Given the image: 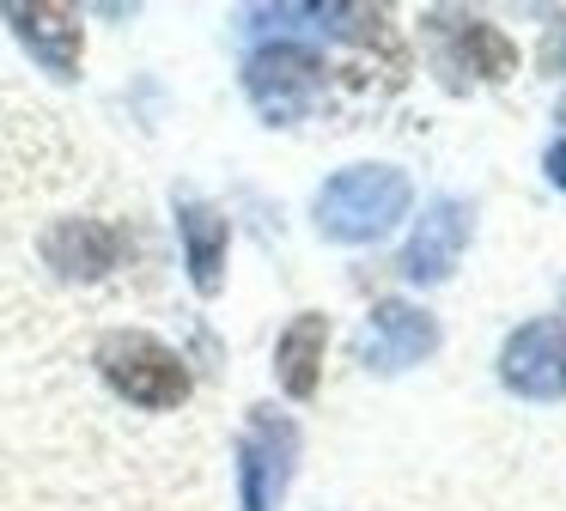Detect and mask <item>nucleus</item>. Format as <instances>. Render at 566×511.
I'll list each match as a JSON object with an SVG mask.
<instances>
[{
	"instance_id": "f257e3e1",
	"label": "nucleus",
	"mask_w": 566,
	"mask_h": 511,
	"mask_svg": "<svg viewBox=\"0 0 566 511\" xmlns=\"http://www.w3.org/2000/svg\"><path fill=\"white\" fill-rule=\"evenodd\" d=\"M408 201V177L396 165H347L317 189V231L329 243H378L402 226Z\"/></svg>"
},
{
	"instance_id": "f03ea898",
	"label": "nucleus",
	"mask_w": 566,
	"mask_h": 511,
	"mask_svg": "<svg viewBox=\"0 0 566 511\" xmlns=\"http://www.w3.org/2000/svg\"><path fill=\"white\" fill-rule=\"evenodd\" d=\"M98 372L111 377L116 396L140 401V408H177L189 396V372L165 341L140 335V328H123V335L98 341Z\"/></svg>"
},
{
	"instance_id": "7ed1b4c3",
	"label": "nucleus",
	"mask_w": 566,
	"mask_h": 511,
	"mask_svg": "<svg viewBox=\"0 0 566 511\" xmlns=\"http://www.w3.org/2000/svg\"><path fill=\"white\" fill-rule=\"evenodd\" d=\"M244 92L256 97L262 122H298L323 97V55L305 43H269L244 61Z\"/></svg>"
},
{
	"instance_id": "20e7f679",
	"label": "nucleus",
	"mask_w": 566,
	"mask_h": 511,
	"mask_svg": "<svg viewBox=\"0 0 566 511\" xmlns=\"http://www.w3.org/2000/svg\"><path fill=\"white\" fill-rule=\"evenodd\" d=\"M500 384L524 401H560L566 396V323L560 316H536V323L505 335Z\"/></svg>"
},
{
	"instance_id": "39448f33",
	"label": "nucleus",
	"mask_w": 566,
	"mask_h": 511,
	"mask_svg": "<svg viewBox=\"0 0 566 511\" xmlns=\"http://www.w3.org/2000/svg\"><path fill=\"white\" fill-rule=\"evenodd\" d=\"M439 353V323H432V311H415V304L402 299H384L366 311V328H359V365L378 377H396L408 372V365L432 359Z\"/></svg>"
},
{
	"instance_id": "423d86ee",
	"label": "nucleus",
	"mask_w": 566,
	"mask_h": 511,
	"mask_svg": "<svg viewBox=\"0 0 566 511\" xmlns=\"http://www.w3.org/2000/svg\"><path fill=\"white\" fill-rule=\"evenodd\" d=\"M293 450L298 432L286 414L256 408L250 420V438L238 450V493H244V511H274V499L286 493V474H293Z\"/></svg>"
},
{
	"instance_id": "0eeeda50",
	"label": "nucleus",
	"mask_w": 566,
	"mask_h": 511,
	"mask_svg": "<svg viewBox=\"0 0 566 511\" xmlns=\"http://www.w3.org/2000/svg\"><path fill=\"white\" fill-rule=\"evenodd\" d=\"M469 231H475V207H463L457 195H439V201L420 213L415 238H408L402 274L415 280V286H439V280H451L457 262H463Z\"/></svg>"
},
{
	"instance_id": "6e6552de",
	"label": "nucleus",
	"mask_w": 566,
	"mask_h": 511,
	"mask_svg": "<svg viewBox=\"0 0 566 511\" xmlns=\"http://www.w3.org/2000/svg\"><path fill=\"white\" fill-rule=\"evenodd\" d=\"M432 36H439V61L444 67H463L469 61V80H505L517 67V49L493 31L488 19H463V12H432Z\"/></svg>"
},
{
	"instance_id": "1a4fd4ad",
	"label": "nucleus",
	"mask_w": 566,
	"mask_h": 511,
	"mask_svg": "<svg viewBox=\"0 0 566 511\" xmlns=\"http://www.w3.org/2000/svg\"><path fill=\"white\" fill-rule=\"evenodd\" d=\"M0 19L13 24V36L55 73V80H74L80 73V12L74 7H0Z\"/></svg>"
},
{
	"instance_id": "9d476101",
	"label": "nucleus",
	"mask_w": 566,
	"mask_h": 511,
	"mask_svg": "<svg viewBox=\"0 0 566 511\" xmlns=\"http://www.w3.org/2000/svg\"><path fill=\"white\" fill-rule=\"evenodd\" d=\"M116 231L98 226V219H62V226L43 231V262L62 280H98L116 268Z\"/></svg>"
},
{
	"instance_id": "9b49d317",
	"label": "nucleus",
	"mask_w": 566,
	"mask_h": 511,
	"mask_svg": "<svg viewBox=\"0 0 566 511\" xmlns=\"http://www.w3.org/2000/svg\"><path fill=\"white\" fill-rule=\"evenodd\" d=\"M323 347H329V316H317V311L293 316V323L281 328V341H274V377H281L286 396L305 401L311 389H317V377H323Z\"/></svg>"
},
{
	"instance_id": "f8f14e48",
	"label": "nucleus",
	"mask_w": 566,
	"mask_h": 511,
	"mask_svg": "<svg viewBox=\"0 0 566 511\" xmlns=\"http://www.w3.org/2000/svg\"><path fill=\"white\" fill-rule=\"evenodd\" d=\"M177 231H184V255H189V280H196V292H220L226 280V243H232V226H226V213H213L208 201H184L177 207Z\"/></svg>"
},
{
	"instance_id": "ddd939ff",
	"label": "nucleus",
	"mask_w": 566,
	"mask_h": 511,
	"mask_svg": "<svg viewBox=\"0 0 566 511\" xmlns=\"http://www.w3.org/2000/svg\"><path fill=\"white\" fill-rule=\"evenodd\" d=\"M548 182H554V189H566V140L548 146Z\"/></svg>"
}]
</instances>
